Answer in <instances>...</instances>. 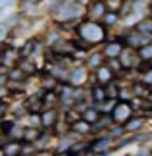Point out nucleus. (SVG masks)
Instances as JSON below:
<instances>
[{"mask_svg":"<svg viewBox=\"0 0 152 156\" xmlns=\"http://www.w3.org/2000/svg\"><path fill=\"white\" fill-rule=\"evenodd\" d=\"M77 35L89 44H98L106 39V29H104V25H100L98 21L89 20V21H83L81 25L77 27Z\"/></svg>","mask_w":152,"mask_h":156,"instance_id":"1","label":"nucleus"},{"mask_svg":"<svg viewBox=\"0 0 152 156\" xmlns=\"http://www.w3.org/2000/svg\"><path fill=\"white\" fill-rule=\"evenodd\" d=\"M79 16H81V6H79V2H73V0H62L56 8V20L60 23L79 20Z\"/></svg>","mask_w":152,"mask_h":156,"instance_id":"2","label":"nucleus"},{"mask_svg":"<svg viewBox=\"0 0 152 156\" xmlns=\"http://www.w3.org/2000/svg\"><path fill=\"white\" fill-rule=\"evenodd\" d=\"M133 118V106L127 100H119L112 108V119L115 123H125L127 119Z\"/></svg>","mask_w":152,"mask_h":156,"instance_id":"3","label":"nucleus"},{"mask_svg":"<svg viewBox=\"0 0 152 156\" xmlns=\"http://www.w3.org/2000/svg\"><path fill=\"white\" fill-rule=\"evenodd\" d=\"M17 60H19V52H17L14 46H8V48H4L2 52H0V64L6 66L8 69L16 68Z\"/></svg>","mask_w":152,"mask_h":156,"instance_id":"4","label":"nucleus"},{"mask_svg":"<svg viewBox=\"0 0 152 156\" xmlns=\"http://www.w3.org/2000/svg\"><path fill=\"white\" fill-rule=\"evenodd\" d=\"M85 79H87V68L85 66H77L68 73V85L71 87H81Z\"/></svg>","mask_w":152,"mask_h":156,"instance_id":"5","label":"nucleus"},{"mask_svg":"<svg viewBox=\"0 0 152 156\" xmlns=\"http://www.w3.org/2000/svg\"><path fill=\"white\" fill-rule=\"evenodd\" d=\"M58 123V112L54 108H44L41 112V127L44 129H54Z\"/></svg>","mask_w":152,"mask_h":156,"instance_id":"6","label":"nucleus"},{"mask_svg":"<svg viewBox=\"0 0 152 156\" xmlns=\"http://www.w3.org/2000/svg\"><path fill=\"white\" fill-rule=\"evenodd\" d=\"M119 60H121V66L123 68H133V66H137L139 62H141V58H139V54L137 50H133V48H123L119 54Z\"/></svg>","mask_w":152,"mask_h":156,"instance_id":"7","label":"nucleus"},{"mask_svg":"<svg viewBox=\"0 0 152 156\" xmlns=\"http://www.w3.org/2000/svg\"><path fill=\"white\" fill-rule=\"evenodd\" d=\"M96 79H98V85H108V83H112L114 81V71L110 66H106V64H102L98 69H96Z\"/></svg>","mask_w":152,"mask_h":156,"instance_id":"8","label":"nucleus"},{"mask_svg":"<svg viewBox=\"0 0 152 156\" xmlns=\"http://www.w3.org/2000/svg\"><path fill=\"white\" fill-rule=\"evenodd\" d=\"M121 50H123V43L121 41H112V43H108L106 44V48L102 50V54H104L106 58H119V54H121Z\"/></svg>","mask_w":152,"mask_h":156,"instance_id":"9","label":"nucleus"},{"mask_svg":"<svg viewBox=\"0 0 152 156\" xmlns=\"http://www.w3.org/2000/svg\"><path fill=\"white\" fill-rule=\"evenodd\" d=\"M21 148H23L21 141H8V143H4L2 152L4 156H21Z\"/></svg>","mask_w":152,"mask_h":156,"instance_id":"10","label":"nucleus"},{"mask_svg":"<svg viewBox=\"0 0 152 156\" xmlns=\"http://www.w3.org/2000/svg\"><path fill=\"white\" fill-rule=\"evenodd\" d=\"M106 12H108V8H106V4L102 2V0L93 2V4H90V8H89V14H90V17H94V21L96 20H102Z\"/></svg>","mask_w":152,"mask_h":156,"instance_id":"11","label":"nucleus"},{"mask_svg":"<svg viewBox=\"0 0 152 156\" xmlns=\"http://www.w3.org/2000/svg\"><path fill=\"white\" fill-rule=\"evenodd\" d=\"M90 97H93L94 104H102L108 100V94H106V87L104 85H94L90 89Z\"/></svg>","mask_w":152,"mask_h":156,"instance_id":"12","label":"nucleus"},{"mask_svg":"<svg viewBox=\"0 0 152 156\" xmlns=\"http://www.w3.org/2000/svg\"><path fill=\"white\" fill-rule=\"evenodd\" d=\"M114 145V139L112 137H102V139H96L93 145H90V151H94V152H104L108 151Z\"/></svg>","mask_w":152,"mask_h":156,"instance_id":"13","label":"nucleus"},{"mask_svg":"<svg viewBox=\"0 0 152 156\" xmlns=\"http://www.w3.org/2000/svg\"><path fill=\"white\" fill-rule=\"evenodd\" d=\"M144 122H147L144 118H131V119H127V122H125L123 127H125V131H129V133H137V131L143 129Z\"/></svg>","mask_w":152,"mask_h":156,"instance_id":"14","label":"nucleus"},{"mask_svg":"<svg viewBox=\"0 0 152 156\" xmlns=\"http://www.w3.org/2000/svg\"><path fill=\"white\" fill-rule=\"evenodd\" d=\"M71 131L77 135H89L90 131H93V127H90V123H87L85 119H77V122L71 123Z\"/></svg>","mask_w":152,"mask_h":156,"instance_id":"15","label":"nucleus"},{"mask_svg":"<svg viewBox=\"0 0 152 156\" xmlns=\"http://www.w3.org/2000/svg\"><path fill=\"white\" fill-rule=\"evenodd\" d=\"M102 60H104V54H102V52H93V54L87 58V68L98 69L100 66H102Z\"/></svg>","mask_w":152,"mask_h":156,"instance_id":"16","label":"nucleus"},{"mask_svg":"<svg viewBox=\"0 0 152 156\" xmlns=\"http://www.w3.org/2000/svg\"><path fill=\"white\" fill-rule=\"evenodd\" d=\"M19 69H21L25 75H33L35 71H37V66H35V62H33L31 58H21V62H19Z\"/></svg>","mask_w":152,"mask_h":156,"instance_id":"17","label":"nucleus"},{"mask_svg":"<svg viewBox=\"0 0 152 156\" xmlns=\"http://www.w3.org/2000/svg\"><path fill=\"white\" fill-rule=\"evenodd\" d=\"M58 100H60V97L54 91H46L44 94H42V106H44V108L46 106L48 108H54V106L58 104Z\"/></svg>","mask_w":152,"mask_h":156,"instance_id":"18","label":"nucleus"},{"mask_svg":"<svg viewBox=\"0 0 152 156\" xmlns=\"http://www.w3.org/2000/svg\"><path fill=\"white\" fill-rule=\"evenodd\" d=\"M81 114H83V119L87 123H90V125L96 123V122H98V118H100V112L96 110V108H87V110H83Z\"/></svg>","mask_w":152,"mask_h":156,"instance_id":"19","label":"nucleus"},{"mask_svg":"<svg viewBox=\"0 0 152 156\" xmlns=\"http://www.w3.org/2000/svg\"><path fill=\"white\" fill-rule=\"evenodd\" d=\"M37 137H39L37 127H25V129H23L21 143H35V139H37Z\"/></svg>","mask_w":152,"mask_h":156,"instance_id":"20","label":"nucleus"},{"mask_svg":"<svg viewBox=\"0 0 152 156\" xmlns=\"http://www.w3.org/2000/svg\"><path fill=\"white\" fill-rule=\"evenodd\" d=\"M137 54H139V58L141 60H152V43H147V44H143L141 48H137Z\"/></svg>","mask_w":152,"mask_h":156,"instance_id":"21","label":"nucleus"},{"mask_svg":"<svg viewBox=\"0 0 152 156\" xmlns=\"http://www.w3.org/2000/svg\"><path fill=\"white\" fill-rule=\"evenodd\" d=\"M23 77H25V73H23L19 68H12L8 71V77H6V79L8 81H23Z\"/></svg>","mask_w":152,"mask_h":156,"instance_id":"22","label":"nucleus"},{"mask_svg":"<svg viewBox=\"0 0 152 156\" xmlns=\"http://www.w3.org/2000/svg\"><path fill=\"white\" fill-rule=\"evenodd\" d=\"M16 6V0H0V20L6 16V12Z\"/></svg>","mask_w":152,"mask_h":156,"instance_id":"23","label":"nucleus"},{"mask_svg":"<svg viewBox=\"0 0 152 156\" xmlns=\"http://www.w3.org/2000/svg\"><path fill=\"white\" fill-rule=\"evenodd\" d=\"M137 31L152 35V20H143V21H139V25H137Z\"/></svg>","mask_w":152,"mask_h":156,"instance_id":"24","label":"nucleus"},{"mask_svg":"<svg viewBox=\"0 0 152 156\" xmlns=\"http://www.w3.org/2000/svg\"><path fill=\"white\" fill-rule=\"evenodd\" d=\"M118 14H115V12H106L104 14V17H102V21H104V25H115V23H118Z\"/></svg>","mask_w":152,"mask_h":156,"instance_id":"25","label":"nucleus"},{"mask_svg":"<svg viewBox=\"0 0 152 156\" xmlns=\"http://www.w3.org/2000/svg\"><path fill=\"white\" fill-rule=\"evenodd\" d=\"M106 94H108V98H115L119 94V87L115 85V81H112V83L106 85Z\"/></svg>","mask_w":152,"mask_h":156,"instance_id":"26","label":"nucleus"},{"mask_svg":"<svg viewBox=\"0 0 152 156\" xmlns=\"http://www.w3.org/2000/svg\"><path fill=\"white\" fill-rule=\"evenodd\" d=\"M54 87H56V77L48 75L42 79V89H48V91H54Z\"/></svg>","mask_w":152,"mask_h":156,"instance_id":"27","label":"nucleus"},{"mask_svg":"<svg viewBox=\"0 0 152 156\" xmlns=\"http://www.w3.org/2000/svg\"><path fill=\"white\" fill-rule=\"evenodd\" d=\"M147 6H148L147 0H137V2H133V12H135V14H139V12H143Z\"/></svg>","mask_w":152,"mask_h":156,"instance_id":"28","label":"nucleus"},{"mask_svg":"<svg viewBox=\"0 0 152 156\" xmlns=\"http://www.w3.org/2000/svg\"><path fill=\"white\" fill-rule=\"evenodd\" d=\"M118 97L121 100H129L133 97V89H131V91H129V89H119V94H118Z\"/></svg>","mask_w":152,"mask_h":156,"instance_id":"29","label":"nucleus"},{"mask_svg":"<svg viewBox=\"0 0 152 156\" xmlns=\"http://www.w3.org/2000/svg\"><path fill=\"white\" fill-rule=\"evenodd\" d=\"M143 83H144V85H148V87H152V68L143 73Z\"/></svg>","mask_w":152,"mask_h":156,"instance_id":"30","label":"nucleus"},{"mask_svg":"<svg viewBox=\"0 0 152 156\" xmlns=\"http://www.w3.org/2000/svg\"><path fill=\"white\" fill-rule=\"evenodd\" d=\"M123 133H125V127H114L108 137H112V139H114V137H119V135H123Z\"/></svg>","mask_w":152,"mask_h":156,"instance_id":"31","label":"nucleus"},{"mask_svg":"<svg viewBox=\"0 0 152 156\" xmlns=\"http://www.w3.org/2000/svg\"><path fill=\"white\" fill-rule=\"evenodd\" d=\"M6 31H8V29H6V25H0V41L6 37Z\"/></svg>","mask_w":152,"mask_h":156,"instance_id":"32","label":"nucleus"},{"mask_svg":"<svg viewBox=\"0 0 152 156\" xmlns=\"http://www.w3.org/2000/svg\"><path fill=\"white\" fill-rule=\"evenodd\" d=\"M58 156H71V154H69V152H64V154H62V152H60Z\"/></svg>","mask_w":152,"mask_h":156,"instance_id":"33","label":"nucleus"},{"mask_svg":"<svg viewBox=\"0 0 152 156\" xmlns=\"http://www.w3.org/2000/svg\"><path fill=\"white\" fill-rule=\"evenodd\" d=\"M0 156H4V152H2V147H0Z\"/></svg>","mask_w":152,"mask_h":156,"instance_id":"34","label":"nucleus"},{"mask_svg":"<svg viewBox=\"0 0 152 156\" xmlns=\"http://www.w3.org/2000/svg\"><path fill=\"white\" fill-rule=\"evenodd\" d=\"M0 123H2V114H0Z\"/></svg>","mask_w":152,"mask_h":156,"instance_id":"35","label":"nucleus"},{"mask_svg":"<svg viewBox=\"0 0 152 156\" xmlns=\"http://www.w3.org/2000/svg\"><path fill=\"white\" fill-rule=\"evenodd\" d=\"M150 62H152V60H150ZM150 68H152V64H150Z\"/></svg>","mask_w":152,"mask_h":156,"instance_id":"36","label":"nucleus"},{"mask_svg":"<svg viewBox=\"0 0 152 156\" xmlns=\"http://www.w3.org/2000/svg\"><path fill=\"white\" fill-rule=\"evenodd\" d=\"M150 139H152V137H150Z\"/></svg>","mask_w":152,"mask_h":156,"instance_id":"37","label":"nucleus"}]
</instances>
